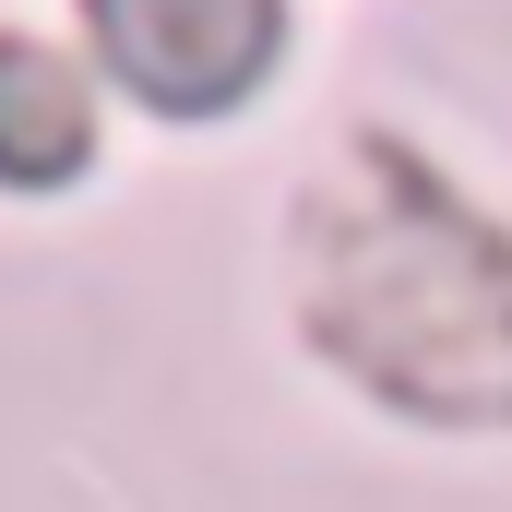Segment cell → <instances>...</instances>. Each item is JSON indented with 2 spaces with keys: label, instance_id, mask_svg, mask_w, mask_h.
<instances>
[{
  "label": "cell",
  "instance_id": "7a4b0ae2",
  "mask_svg": "<svg viewBox=\"0 0 512 512\" xmlns=\"http://www.w3.org/2000/svg\"><path fill=\"white\" fill-rule=\"evenodd\" d=\"M84 36H96V60L120 72L143 108L215 120V108H239L274 72L286 0H84Z\"/></svg>",
  "mask_w": 512,
  "mask_h": 512
},
{
  "label": "cell",
  "instance_id": "3957f363",
  "mask_svg": "<svg viewBox=\"0 0 512 512\" xmlns=\"http://www.w3.org/2000/svg\"><path fill=\"white\" fill-rule=\"evenodd\" d=\"M84 155H96V96H84L72 48L0 36V179L60 191V179H84Z\"/></svg>",
  "mask_w": 512,
  "mask_h": 512
},
{
  "label": "cell",
  "instance_id": "6da1fadb",
  "mask_svg": "<svg viewBox=\"0 0 512 512\" xmlns=\"http://www.w3.org/2000/svg\"><path fill=\"white\" fill-rule=\"evenodd\" d=\"M322 358L429 429H512V239L393 131H358L298 215Z\"/></svg>",
  "mask_w": 512,
  "mask_h": 512
}]
</instances>
